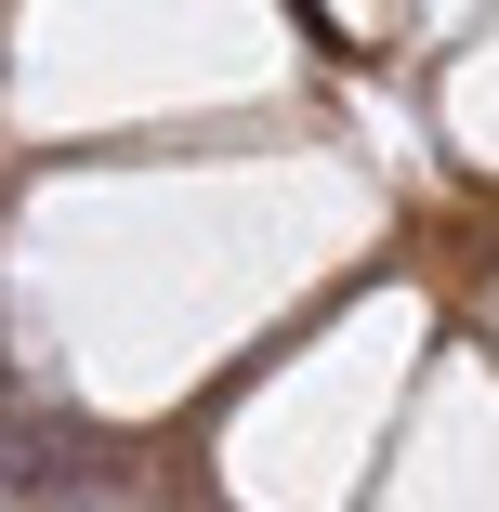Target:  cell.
<instances>
[{"instance_id":"6da1fadb","label":"cell","mask_w":499,"mask_h":512,"mask_svg":"<svg viewBox=\"0 0 499 512\" xmlns=\"http://www.w3.org/2000/svg\"><path fill=\"white\" fill-rule=\"evenodd\" d=\"M14 512H158V486H145V473H92V486H40V499H14Z\"/></svg>"},{"instance_id":"7a4b0ae2","label":"cell","mask_w":499,"mask_h":512,"mask_svg":"<svg viewBox=\"0 0 499 512\" xmlns=\"http://www.w3.org/2000/svg\"><path fill=\"white\" fill-rule=\"evenodd\" d=\"M0 394H14V355H0Z\"/></svg>"}]
</instances>
